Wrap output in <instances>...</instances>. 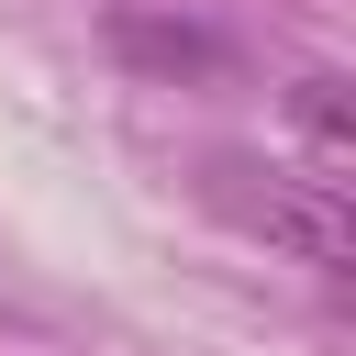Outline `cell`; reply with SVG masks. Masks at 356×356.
I'll return each mask as SVG.
<instances>
[{"mask_svg": "<svg viewBox=\"0 0 356 356\" xmlns=\"http://www.w3.org/2000/svg\"><path fill=\"white\" fill-rule=\"evenodd\" d=\"M289 134H300V178H323V189H345V167H356V134H345V78H300L289 89Z\"/></svg>", "mask_w": 356, "mask_h": 356, "instance_id": "cell-1", "label": "cell"}]
</instances>
